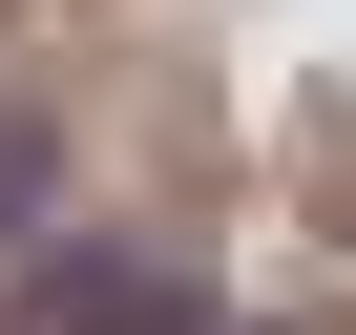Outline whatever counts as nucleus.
I'll return each mask as SVG.
<instances>
[{
    "mask_svg": "<svg viewBox=\"0 0 356 335\" xmlns=\"http://www.w3.org/2000/svg\"><path fill=\"white\" fill-rule=\"evenodd\" d=\"M42 314H63V335H189V314H168V293H147V272H63V293H42Z\"/></svg>",
    "mask_w": 356,
    "mask_h": 335,
    "instance_id": "nucleus-1",
    "label": "nucleus"
}]
</instances>
